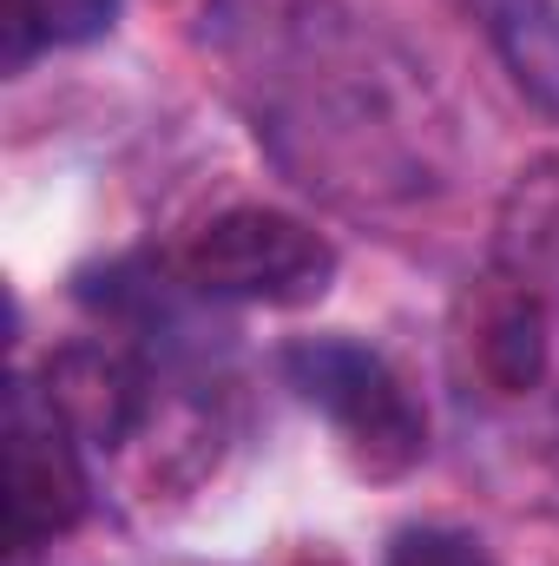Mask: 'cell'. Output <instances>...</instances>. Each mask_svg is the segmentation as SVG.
I'll use <instances>...</instances> for the list:
<instances>
[{
  "mask_svg": "<svg viewBox=\"0 0 559 566\" xmlns=\"http://www.w3.org/2000/svg\"><path fill=\"white\" fill-rule=\"evenodd\" d=\"M481 369L507 396H520V389L540 382V369H547V323H540L534 296H507L487 316V329H481Z\"/></svg>",
  "mask_w": 559,
  "mask_h": 566,
  "instance_id": "6",
  "label": "cell"
},
{
  "mask_svg": "<svg viewBox=\"0 0 559 566\" xmlns=\"http://www.w3.org/2000/svg\"><path fill=\"white\" fill-rule=\"evenodd\" d=\"M184 277L204 296H238V303H316L336 277V251L289 211L238 205L191 238Z\"/></svg>",
  "mask_w": 559,
  "mask_h": 566,
  "instance_id": "2",
  "label": "cell"
},
{
  "mask_svg": "<svg viewBox=\"0 0 559 566\" xmlns=\"http://www.w3.org/2000/svg\"><path fill=\"white\" fill-rule=\"evenodd\" d=\"M389 566H487L474 554V541H461V534H402V547L389 554Z\"/></svg>",
  "mask_w": 559,
  "mask_h": 566,
  "instance_id": "8",
  "label": "cell"
},
{
  "mask_svg": "<svg viewBox=\"0 0 559 566\" xmlns=\"http://www.w3.org/2000/svg\"><path fill=\"white\" fill-rule=\"evenodd\" d=\"M481 7L520 86L559 113V7L553 0H481Z\"/></svg>",
  "mask_w": 559,
  "mask_h": 566,
  "instance_id": "5",
  "label": "cell"
},
{
  "mask_svg": "<svg viewBox=\"0 0 559 566\" xmlns=\"http://www.w3.org/2000/svg\"><path fill=\"white\" fill-rule=\"evenodd\" d=\"M119 0H7V60L20 66L33 46H80L113 27Z\"/></svg>",
  "mask_w": 559,
  "mask_h": 566,
  "instance_id": "7",
  "label": "cell"
},
{
  "mask_svg": "<svg viewBox=\"0 0 559 566\" xmlns=\"http://www.w3.org/2000/svg\"><path fill=\"white\" fill-rule=\"evenodd\" d=\"M60 422L73 428L80 441H126L145 416V376L133 356L106 349V343H73L46 363V389H40Z\"/></svg>",
  "mask_w": 559,
  "mask_h": 566,
  "instance_id": "4",
  "label": "cell"
},
{
  "mask_svg": "<svg viewBox=\"0 0 559 566\" xmlns=\"http://www.w3.org/2000/svg\"><path fill=\"white\" fill-rule=\"evenodd\" d=\"M283 376H289V389L309 409H323L336 422L349 461L362 474L395 481V474H409L421 461L428 422H421V409L409 402V389L395 382V369L382 356H369L362 343H342V336L296 343L283 356Z\"/></svg>",
  "mask_w": 559,
  "mask_h": 566,
  "instance_id": "1",
  "label": "cell"
},
{
  "mask_svg": "<svg viewBox=\"0 0 559 566\" xmlns=\"http://www.w3.org/2000/svg\"><path fill=\"white\" fill-rule=\"evenodd\" d=\"M80 514H86V468H80L73 428L60 422V409L33 382H13L7 396V534L13 547L27 554L80 527Z\"/></svg>",
  "mask_w": 559,
  "mask_h": 566,
  "instance_id": "3",
  "label": "cell"
}]
</instances>
